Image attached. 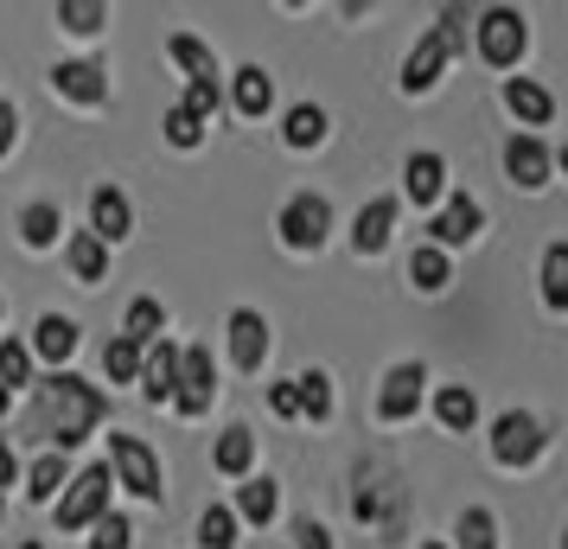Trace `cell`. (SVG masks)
I'll use <instances>...</instances> for the list:
<instances>
[{"mask_svg":"<svg viewBox=\"0 0 568 549\" xmlns=\"http://www.w3.org/2000/svg\"><path fill=\"white\" fill-rule=\"evenodd\" d=\"M422 384H428V370L422 365H396L384 377V396H377V416L384 421H409L415 403H422Z\"/></svg>","mask_w":568,"mask_h":549,"instance_id":"cell-9","label":"cell"},{"mask_svg":"<svg viewBox=\"0 0 568 549\" xmlns=\"http://www.w3.org/2000/svg\"><path fill=\"white\" fill-rule=\"evenodd\" d=\"M524 45H530L524 13H511V7H486V13H479V58H486V64L511 71L517 58H524Z\"/></svg>","mask_w":568,"mask_h":549,"instance_id":"cell-5","label":"cell"},{"mask_svg":"<svg viewBox=\"0 0 568 549\" xmlns=\"http://www.w3.org/2000/svg\"><path fill=\"white\" fill-rule=\"evenodd\" d=\"M435 416L447 421V428H454V435H466V428H473V421H479V396L466 390V384H447V390L435 396Z\"/></svg>","mask_w":568,"mask_h":549,"instance_id":"cell-25","label":"cell"},{"mask_svg":"<svg viewBox=\"0 0 568 549\" xmlns=\"http://www.w3.org/2000/svg\"><path fill=\"white\" fill-rule=\"evenodd\" d=\"M20 141V115H13V103H0V154Z\"/></svg>","mask_w":568,"mask_h":549,"instance_id":"cell-43","label":"cell"},{"mask_svg":"<svg viewBox=\"0 0 568 549\" xmlns=\"http://www.w3.org/2000/svg\"><path fill=\"white\" fill-rule=\"evenodd\" d=\"M542 447H549V428H542L537 416H524V409H511V416L491 421V454L505 460V467H530Z\"/></svg>","mask_w":568,"mask_h":549,"instance_id":"cell-6","label":"cell"},{"mask_svg":"<svg viewBox=\"0 0 568 549\" xmlns=\"http://www.w3.org/2000/svg\"><path fill=\"white\" fill-rule=\"evenodd\" d=\"M199 543L205 549H236V511L231 505H211L205 518H199Z\"/></svg>","mask_w":568,"mask_h":549,"instance_id":"cell-33","label":"cell"},{"mask_svg":"<svg viewBox=\"0 0 568 549\" xmlns=\"http://www.w3.org/2000/svg\"><path fill=\"white\" fill-rule=\"evenodd\" d=\"M52 83L71 96V103H103L109 96V78H103V64H83V58H71V64H58Z\"/></svg>","mask_w":568,"mask_h":549,"instance_id":"cell-17","label":"cell"},{"mask_svg":"<svg viewBox=\"0 0 568 549\" xmlns=\"http://www.w3.org/2000/svg\"><path fill=\"white\" fill-rule=\"evenodd\" d=\"M27 377H32V352L27 345H13V339H0V390L13 396Z\"/></svg>","mask_w":568,"mask_h":549,"instance_id":"cell-35","label":"cell"},{"mask_svg":"<svg viewBox=\"0 0 568 549\" xmlns=\"http://www.w3.org/2000/svg\"><path fill=\"white\" fill-rule=\"evenodd\" d=\"M64 262H71V275H78L83 288H90V282H103V275H109V250H103V243H97L90 231H83V236H71V250H64Z\"/></svg>","mask_w":568,"mask_h":549,"instance_id":"cell-23","label":"cell"},{"mask_svg":"<svg viewBox=\"0 0 568 549\" xmlns=\"http://www.w3.org/2000/svg\"><path fill=\"white\" fill-rule=\"evenodd\" d=\"M236 511L250 523H268L275 511H282V492H275V479H250L243 492H236Z\"/></svg>","mask_w":568,"mask_h":549,"instance_id":"cell-29","label":"cell"},{"mask_svg":"<svg viewBox=\"0 0 568 549\" xmlns=\"http://www.w3.org/2000/svg\"><path fill=\"white\" fill-rule=\"evenodd\" d=\"M103 370L115 377V384H134V377H141V345L115 333V339L103 345Z\"/></svg>","mask_w":568,"mask_h":549,"instance_id":"cell-32","label":"cell"},{"mask_svg":"<svg viewBox=\"0 0 568 549\" xmlns=\"http://www.w3.org/2000/svg\"><path fill=\"white\" fill-rule=\"evenodd\" d=\"M352 511L371 523V518H384V498H377V492H358V498H352Z\"/></svg>","mask_w":568,"mask_h":549,"instance_id":"cell-44","label":"cell"},{"mask_svg":"<svg viewBox=\"0 0 568 549\" xmlns=\"http://www.w3.org/2000/svg\"><path fill=\"white\" fill-rule=\"evenodd\" d=\"M166 58H173V64H180L192 83H217V58H211L205 39H192V32H173V39H166Z\"/></svg>","mask_w":568,"mask_h":549,"instance_id":"cell-18","label":"cell"},{"mask_svg":"<svg viewBox=\"0 0 568 549\" xmlns=\"http://www.w3.org/2000/svg\"><path fill=\"white\" fill-rule=\"evenodd\" d=\"M0 518H7V498H0Z\"/></svg>","mask_w":568,"mask_h":549,"instance_id":"cell-48","label":"cell"},{"mask_svg":"<svg viewBox=\"0 0 568 549\" xmlns=\"http://www.w3.org/2000/svg\"><path fill=\"white\" fill-rule=\"evenodd\" d=\"M505 103H511V115H524L530 129H542V122L556 115L549 90H542V83H530V78H511V83H505Z\"/></svg>","mask_w":568,"mask_h":549,"instance_id":"cell-19","label":"cell"},{"mask_svg":"<svg viewBox=\"0 0 568 549\" xmlns=\"http://www.w3.org/2000/svg\"><path fill=\"white\" fill-rule=\"evenodd\" d=\"M58 20H64L71 32H103L109 7H97V0H64V7H58Z\"/></svg>","mask_w":568,"mask_h":549,"instance_id":"cell-37","label":"cell"},{"mask_svg":"<svg viewBox=\"0 0 568 549\" xmlns=\"http://www.w3.org/2000/svg\"><path fill=\"white\" fill-rule=\"evenodd\" d=\"M13 479H20V460H13V447L0 441V492H7V486H13Z\"/></svg>","mask_w":568,"mask_h":549,"instance_id":"cell-45","label":"cell"},{"mask_svg":"<svg viewBox=\"0 0 568 549\" xmlns=\"http://www.w3.org/2000/svg\"><path fill=\"white\" fill-rule=\"evenodd\" d=\"M389 231H396V199H371V205L358 211V224H352V250H358V256H377L389 243Z\"/></svg>","mask_w":568,"mask_h":549,"instance_id":"cell-15","label":"cell"},{"mask_svg":"<svg viewBox=\"0 0 568 549\" xmlns=\"http://www.w3.org/2000/svg\"><path fill=\"white\" fill-rule=\"evenodd\" d=\"M211 460H217V472L243 479V472H250V460H256V435H250V428H224V435H217V454H211Z\"/></svg>","mask_w":568,"mask_h":549,"instance_id":"cell-24","label":"cell"},{"mask_svg":"<svg viewBox=\"0 0 568 549\" xmlns=\"http://www.w3.org/2000/svg\"><path fill=\"white\" fill-rule=\"evenodd\" d=\"M479 224H486V211H479V199H466V192H454V199L440 205V217L428 224V231H435V250H447V243H473V236H479Z\"/></svg>","mask_w":568,"mask_h":549,"instance_id":"cell-10","label":"cell"},{"mask_svg":"<svg viewBox=\"0 0 568 549\" xmlns=\"http://www.w3.org/2000/svg\"><path fill=\"white\" fill-rule=\"evenodd\" d=\"M58 231H64V217H58V205H45V199L20 211V236H27L32 250H52V243H58Z\"/></svg>","mask_w":568,"mask_h":549,"instance_id":"cell-28","label":"cell"},{"mask_svg":"<svg viewBox=\"0 0 568 549\" xmlns=\"http://www.w3.org/2000/svg\"><path fill=\"white\" fill-rule=\"evenodd\" d=\"M20 549H45V543H20Z\"/></svg>","mask_w":568,"mask_h":549,"instance_id":"cell-47","label":"cell"},{"mask_svg":"<svg viewBox=\"0 0 568 549\" xmlns=\"http://www.w3.org/2000/svg\"><path fill=\"white\" fill-rule=\"evenodd\" d=\"M0 416H7V390H0Z\"/></svg>","mask_w":568,"mask_h":549,"instance_id":"cell-46","label":"cell"},{"mask_svg":"<svg viewBox=\"0 0 568 549\" xmlns=\"http://www.w3.org/2000/svg\"><path fill=\"white\" fill-rule=\"evenodd\" d=\"M542 301L549 307H568V243H549L542 250Z\"/></svg>","mask_w":568,"mask_h":549,"instance_id":"cell-30","label":"cell"},{"mask_svg":"<svg viewBox=\"0 0 568 549\" xmlns=\"http://www.w3.org/2000/svg\"><path fill=\"white\" fill-rule=\"evenodd\" d=\"M549 148H542L537 134H511V148H505V173H511L517 185H549Z\"/></svg>","mask_w":568,"mask_h":549,"instance_id":"cell-13","label":"cell"},{"mask_svg":"<svg viewBox=\"0 0 568 549\" xmlns=\"http://www.w3.org/2000/svg\"><path fill=\"white\" fill-rule=\"evenodd\" d=\"M103 421V396L90 390L83 377H71V370H58L52 377V435L58 447L52 454H71L78 441H90V428Z\"/></svg>","mask_w":568,"mask_h":549,"instance_id":"cell-1","label":"cell"},{"mask_svg":"<svg viewBox=\"0 0 568 549\" xmlns=\"http://www.w3.org/2000/svg\"><path fill=\"white\" fill-rule=\"evenodd\" d=\"M333 231V205L320 199V192H294L282 205V243L287 250H320Z\"/></svg>","mask_w":568,"mask_h":549,"instance_id":"cell-7","label":"cell"},{"mask_svg":"<svg viewBox=\"0 0 568 549\" xmlns=\"http://www.w3.org/2000/svg\"><path fill=\"white\" fill-rule=\"evenodd\" d=\"M460 27H466V13H440V27L409 52V64H403V90H409V96L435 90L440 64H447V58H454V45H460Z\"/></svg>","mask_w":568,"mask_h":549,"instance_id":"cell-2","label":"cell"},{"mask_svg":"<svg viewBox=\"0 0 568 549\" xmlns=\"http://www.w3.org/2000/svg\"><path fill=\"white\" fill-rule=\"evenodd\" d=\"M428 549H440V543H428Z\"/></svg>","mask_w":568,"mask_h":549,"instance_id":"cell-49","label":"cell"},{"mask_svg":"<svg viewBox=\"0 0 568 549\" xmlns=\"http://www.w3.org/2000/svg\"><path fill=\"white\" fill-rule=\"evenodd\" d=\"M109 467H90V472H78L71 486H64V498H58V530H90V523L109 511Z\"/></svg>","mask_w":568,"mask_h":549,"instance_id":"cell-4","label":"cell"},{"mask_svg":"<svg viewBox=\"0 0 568 549\" xmlns=\"http://www.w3.org/2000/svg\"><path fill=\"white\" fill-rule=\"evenodd\" d=\"M211 396H217V365H211L205 345H185V352H180V390H173V409H180V416H205Z\"/></svg>","mask_w":568,"mask_h":549,"instance_id":"cell-8","label":"cell"},{"mask_svg":"<svg viewBox=\"0 0 568 549\" xmlns=\"http://www.w3.org/2000/svg\"><path fill=\"white\" fill-rule=\"evenodd\" d=\"M32 352H39V358H52V365H64V358L78 352V326H71L64 314H45V319H39V333H32Z\"/></svg>","mask_w":568,"mask_h":549,"instance_id":"cell-20","label":"cell"},{"mask_svg":"<svg viewBox=\"0 0 568 549\" xmlns=\"http://www.w3.org/2000/svg\"><path fill=\"white\" fill-rule=\"evenodd\" d=\"M64 479H71V467H64V454H39L27 472V492L39 498V505H52L58 492H64Z\"/></svg>","mask_w":568,"mask_h":549,"instance_id":"cell-27","label":"cell"},{"mask_svg":"<svg viewBox=\"0 0 568 549\" xmlns=\"http://www.w3.org/2000/svg\"><path fill=\"white\" fill-rule=\"evenodd\" d=\"M268 409H275V416H301V403H294V384H268Z\"/></svg>","mask_w":568,"mask_h":549,"instance_id":"cell-42","label":"cell"},{"mask_svg":"<svg viewBox=\"0 0 568 549\" xmlns=\"http://www.w3.org/2000/svg\"><path fill=\"white\" fill-rule=\"evenodd\" d=\"M90 530H97V537H90V549H129L134 543V530H129V518H122V511H103Z\"/></svg>","mask_w":568,"mask_h":549,"instance_id":"cell-38","label":"cell"},{"mask_svg":"<svg viewBox=\"0 0 568 549\" xmlns=\"http://www.w3.org/2000/svg\"><path fill=\"white\" fill-rule=\"evenodd\" d=\"M141 390H148V403H173V390H180V345L154 339V352L141 358Z\"/></svg>","mask_w":568,"mask_h":549,"instance_id":"cell-12","label":"cell"},{"mask_svg":"<svg viewBox=\"0 0 568 549\" xmlns=\"http://www.w3.org/2000/svg\"><path fill=\"white\" fill-rule=\"evenodd\" d=\"M109 479L115 486H129L134 498H160V460L148 454V441H134V435H109Z\"/></svg>","mask_w":568,"mask_h":549,"instance_id":"cell-3","label":"cell"},{"mask_svg":"<svg viewBox=\"0 0 568 549\" xmlns=\"http://www.w3.org/2000/svg\"><path fill=\"white\" fill-rule=\"evenodd\" d=\"M409 282L415 288H447V250H435V243H422V250H415L409 256Z\"/></svg>","mask_w":568,"mask_h":549,"instance_id":"cell-31","label":"cell"},{"mask_svg":"<svg viewBox=\"0 0 568 549\" xmlns=\"http://www.w3.org/2000/svg\"><path fill=\"white\" fill-rule=\"evenodd\" d=\"M231 358L243 370H262V358H268V319L256 307H236L231 314Z\"/></svg>","mask_w":568,"mask_h":549,"instance_id":"cell-11","label":"cell"},{"mask_svg":"<svg viewBox=\"0 0 568 549\" xmlns=\"http://www.w3.org/2000/svg\"><path fill=\"white\" fill-rule=\"evenodd\" d=\"M180 109H192L199 122H211V115H217V83H192V90H185V103H180Z\"/></svg>","mask_w":568,"mask_h":549,"instance_id":"cell-40","label":"cell"},{"mask_svg":"<svg viewBox=\"0 0 568 549\" xmlns=\"http://www.w3.org/2000/svg\"><path fill=\"white\" fill-rule=\"evenodd\" d=\"M90 224H97V243H122V236H129V224H134V211H129V199H122V192H115V185H103V192H97V199H90Z\"/></svg>","mask_w":568,"mask_h":549,"instance_id":"cell-14","label":"cell"},{"mask_svg":"<svg viewBox=\"0 0 568 549\" xmlns=\"http://www.w3.org/2000/svg\"><path fill=\"white\" fill-rule=\"evenodd\" d=\"M294 549H333V537H326L313 518H301V523H294Z\"/></svg>","mask_w":568,"mask_h":549,"instance_id":"cell-41","label":"cell"},{"mask_svg":"<svg viewBox=\"0 0 568 549\" xmlns=\"http://www.w3.org/2000/svg\"><path fill=\"white\" fill-rule=\"evenodd\" d=\"M460 549H498V523H491V511H460Z\"/></svg>","mask_w":568,"mask_h":549,"instance_id":"cell-36","label":"cell"},{"mask_svg":"<svg viewBox=\"0 0 568 549\" xmlns=\"http://www.w3.org/2000/svg\"><path fill=\"white\" fill-rule=\"evenodd\" d=\"M160 326H166V314H160V301H134V307H129V326H122V339H134V345H154V339H160Z\"/></svg>","mask_w":568,"mask_h":549,"instance_id":"cell-34","label":"cell"},{"mask_svg":"<svg viewBox=\"0 0 568 549\" xmlns=\"http://www.w3.org/2000/svg\"><path fill=\"white\" fill-rule=\"evenodd\" d=\"M403 192H409L415 205L447 199V160L440 154H409V166H403Z\"/></svg>","mask_w":568,"mask_h":549,"instance_id":"cell-16","label":"cell"},{"mask_svg":"<svg viewBox=\"0 0 568 549\" xmlns=\"http://www.w3.org/2000/svg\"><path fill=\"white\" fill-rule=\"evenodd\" d=\"M166 141H173V148H199V141H205V122H199V115H192V109H166Z\"/></svg>","mask_w":568,"mask_h":549,"instance_id":"cell-39","label":"cell"},{"mask_svg":"<svg viewBox=\"0 0 568 549\" xmlns=\"http://www.w3.org/2000/svg\"><path fill=\"white\" fill-rule=\"evenodd\" d=\"M287 384H294L301 416H313V421L333 416V377H326V370H301V377H287Z\"/></svg>","mask_w":568,"mask_h":549,"instance_id":"cell-22","label":"cell"},{"mask_svg":"<svg viewBox=\"0 0 568 549\" xmlns=\"http://www.w3.org/2000/svg\"><path fill=\"white\" fill-rule=\"evenodd\" d=\"M268 103H275V78L262 64H243L236 71V115H268Z\"/></svg>","mask_w":568,"mask_h":549,"instance_id":"cell-21","label":"cell"},{"mask_svg":"<svg viewBox=\"0 0 568 549\" xmlns=\"http://www.w3.org/2000/svg\"><path fill=\"white\" fill-rule=\"evenodd\" d=\"M282 134H287V148H320V141H326V109L320 103H294Z\"/></svg>","mask_w":568,"mask_h":549,"instance_id":"cell-26","label":"cell"}]
</instances>
